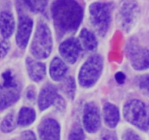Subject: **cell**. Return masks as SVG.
<instances>
[{"mask_svg": "<svg viewBox=\"0 0 149 140\" xmlns=\"http://www.w3.org/2000/svg\"><path fill=\"white\" fill-rule=\"evenodd\" d=\"M20 140H36V138L33 132L31 131H26L21 134Z\"/></svg>", "mask_w": 149, "mask_h": 140, "instance_id": "obj_28", "label": "cell"}, {"mask_svg": "<svg viewBox=\"0 0 149 140\" xmlns=\"http://www.w3.org/2000/svg\"><path fill=\"white\" fill-rule=\"evenodd\" d=\"M16 123H17V122H16V119L14 114L10 113L3 119L1 125H0V128L3 132L9 133V132H13L15 129Z\"/></svg>", "mask_w": 149, "mask_h": 140, "instance_id": "obj_21", "label": "cell"}, {"mask_svg": "<svg viewBox=\"0 0 149 140\" xmlns=\"http://www.w3.org/2000/svg\"><path fill=\"white\" fill-rule=\"evenodd\" d=\"M103 68V60L98 55L89 58L80 70L79 81L81 86L90 87L94 85L98 79Z\"/></svg>", "mask_w": 149, "mask_h": 140, "instance_id": "obj_6", "label": "cell"}, {"mask_svg": "<svg viewBox=\"0 0 149 140\" xmlns=\"http://www.w3.org/2000/svg\"><path fill=\"white\" fill-rule=\"evenodd\" d=\"M137 85L144 94L149 97V74L139 77L137 80Z\"/></svg>", "mask_w": 149, "mask_h": 140, "instance_id": "obj_24", "label": "cell"}, {"mask_svg": "<svg viewBox=\"0 0 149 140\" xmlns=\"http://www.w3.org/2000/svg\"><path fill=\"white\" fill-rule=\"evenodd\" d=\"M90 20L100 36L106 35L111 20L110 6L104 3H94L90 7Z\"/></svg>", "mask_w": 149, "mask_h": 140, "instance_id": "obj_5", "label": "cell"}, {"mask_svg": "<svg viewBox=\"0 0 149 140\" xmlns=\"http://www.w3.org/2000/svg\"><path fill=\"white\" fill-rule=\"evenodd\" d=\"M20 85L10 71L1 76L0 82V110L7 108L17 102L20 92Z\"/></svg>", "mask_w": 149, "mask_h": 140, "instance_id": "obj_3", "label": "cell"}, {"mask_svg": "<svg viewBox=\"0 0 149 140\" xmlns=\"http://www.w3.org/2000/svg\"><path fill=\"white\" fill-rule=\"evenodd\" d=\"M40 140H61V128L54 119L42 121L39 126Z\"/></svg>", "mask_w": 149, "mask_h": 140, "instance_id": "obj_11", "label": "cell"}, {"mask_svg": "<svg viewBox=\"0 0 149 140\" xmlns=\"http://www.w3.org/2000/svg\"><path fill=\"white\" fill-rule=\"evenodd\" d=\"M127 121L142 131L149 129V107L141 100H133L128 102L123 110Z\"/></svg>", "mask_w": 149, "mask_h": 140, "instance_id": "obj_2", "label": "cell"}, {"mask_svg": "<svg viewBox=\"0 0 149 140\" xmlns=\"http://www.w3.org/2000/svg\"><path fill=\"white\" fill-rule=\"evenodd\" d=\"M52 47V40L50 30L45 23H40L36 28L31 50L37 59H45L50 54Z\"/></svg>", "mask_w": 149, "mask_h": 140, "instance_id": "obj_4", "label": "cell"}, {"mask_svg": "<svg viewBox=\"0 0 149 140\" xmlns=\"http://www.w3.org/2000/svg\"><path fill=\"white\" fill-rule=\"evenodd\" d=\"M84 134L79 124H75L71 129L68 135V140H84Z\"/></svg>", "mask_w": 149, "mask_h": 140, "instance_id": "obj_23", "label": "cell"}, {"mask_svg": "<svg viewBox=\"0 0 149 140\" xmlns=\"http://www.w3.org/2000/svg\"><path fill=\"white\" fill-rule=\"evenodd\" d=\"M100 140H117V137L114 132L110 131H104L100 137Z\"/></svg>", "mask_w": 149, "mask_h": 140, "instance_id": "obj_27", "label": "cell"}, {"mask_svg": "<svg viewBox=\"0 0 149 140\" xmlns=\"http://www.w3.org/2000/svg\"><path fill=\"white\" fill-rule=\"evenodd\" d=\"M103 117L106 124L110 128L116 127L119 121V112L111 103H106L103 107Z\"/></svg>", "mask_w": 149, "mask_h": 140, "instance_id": "obj_16", "label": "cell"}, {"mask_svg": "<svg viewBox=\"0 0 149 140\" xmlns=\"http://www.w3.org/2000/svg\"><path fill=\"white\" fill-rule=\"evenodd\" d=\"M139 12V6L135 0H122L118 10L121 27L126 31L130 30L137 21Z\"/></svg>", "mask_w": 149, "mask_h": 140, "instance_id": "obj_7", "label": "cell"}, {"mask_svg": "<svg viewBox=\"0 0 149 140\" xmlns=\"http://www.w3.org/2000/svg\"><path fill=\"white\" fill-rule=\"evenodd\" d=\"M30 11L38 12L44 10L47 4V0H19Z\"/></svg>", "mask_w": 149, "mask_h": 140, "instance_id": "obj_20", "label": "cell"}, {"mask_svg": "<svg viewBox=\"0 0 149 140\" xmlns=\"http://www.w3.org/2000/svg\"><path fill=\"white\" fill-rule=\"evenodd\" d=\"M27 98L29 99V100H33V99L35 98V92L33 91V90L31 89H29L27 91Z\"/></svg>", "mask_w": 149, "mask_h": 140, "instance_id": "obj_30", "label": "cell"}, {"mask_svg": "<svg viewBox=\"0 0 149 140\" xmlns=\"http://www.w3.org/2000/svg\"><path fill=\"white\" fill-rule=\"evenodd\" d=\"M15 19L11 12L8 11L0 12V32L4 39L12 36L15 30Z\"/></svg>", "mask_w": 149, "mask_h": 140, "instance_id": "obj_14", "label": "cell"}, {"mask_svg": "<svg viewBox=\"0 0 149 140\" xmlns=\"http://www.w3.org/2000/svg\"><path fill=\"white\" fill-rule=\"evenodd\" d=\"M66 71V65L60 58H55L52 60L49 66V73L52 79L60 81L64 76Z\"/></svg>", "mask_w": 149, "mask_h": 140, "instance_id": "obj_17", "label": "cell"}, {"mask_svg": "<svg viewBox=\"0 0 149 140\" xmlns=\"http://www.w3.org/2000/svg\"><path fill=\"white\" fill-rule=\"evenodd\" d=\"M81 44L86 50L89 52H93L97 48V40L94 34L89 31L87 29L84 28L81 30L79 35Z\"/></svg>", "mask_w": 149, "mask_h": 140, "instance_id": "obj_18", "label": "cell"}, {"mask_svg": "<svg viewBox=\"0 0 149 140\" xmlns=\"http://www.w3.org/2000/svg\"><path fill=\"white\" fill-rule=\"evenodd\" d=\"M33 28V21L27 16H21L17 26L16 42L19 47L24 49L27 46L29 37Z\"/></svg>", "mask_w": 149, "mask_h": 140, "instance_id": "obj_12", "label": "cell"}, {"mask_svg": "<svg viewBox=\"0 0 149 140\" xmlns=\"http://www.w3.org/2000/svg\"><path fill=\"white\" fill-rule=\"evenodd\" d=\"M36 119L35 111L29 107H23L20 109L17 118V123L22 126L31 124Z\"/></svg>", "mask_w": 149, "mask_h": 140, "instance_id": "obj_19", "label": "cell"}, {"mask_svg": "<svg viewBox=\"0 0 149 140\" xmlns=\"http://www.w3.org/2000/svg\"><path fill=\"white\" fill-rule=\"evenodd\" d=\"M76 85L74 80L71 77L67 78L63 85V90L67 96L70 98H73L75 93Z\"/></svg>", "mask_w": 149, "mask_h": 140, "instance_id": "obj_22", "label": "cell"}, {"mask_svg": "<svg viewBox=\"0 0 149 140\" xmlns=\"http://www.w3.org/2000/svg\"><path fill=\"white\" fill-rule=\"evenodd\" d=\"M115 78H116V81H117L119 84H123V83L125 82L126 76H125V75L123 73L119 72L116 74V76H115Z\"/></svg>", "mask_w": 149, "mask_h": 140, "instance_id": "obj_29", "label": "cell"}, {"mask_svg": "<svg viewBox=\"0 0 149 140\" xmlns=\"http://www.w3.org/2000/svg\"><path fill=\"white\" fill-rule=\"evenodd\" d=\"M123 140H141V139L135 132L128 130L124 134Z\"/></svg>", "mask_w": 149, "mask_h": 140, "instance_id": "obj_26", "label": "cell"}, {"mask_svg": "<svg viewBox=\"0 0 149 140\" xmlns=\"http://www.w3.org/2000/svg\"><path fill=\"white\" fill-rule=\"evenodd\" d=\"M26 65L29 75L32 80L39 81L43 79L46 73V69L43 63L33 60L31 58H27Z\"/></svg>", "mask_w": 149, "mask_h": 140, "instance_id": "obj_15", "label": "cell"}, {"mask_svg": "<svg viewBox=\"0 0 149 140\" xmlns=\"http://www.w3.org/2000/svg\"><path fill=\"white\" fill-rule=\"evenodd\" d=\"M59 50L63 59L68 63L73 64L79 58L81 52V44L74 38L68 39L61 44Z\"/></svg>", "mask_w": 149, "mask_h": 140, "instance_id": "obj_10", "label": "cell"}, {"mask_svg": "<svg viewBox=\"0 0 149 140\" xmlns=\"http://www.w3.org/2000/svg\"><path fill=\"white\" fill-rule=\"evenodd\" d=\"M58 94L55 88L52 86L48 85L44 87L41 91L38 100V104L40 110L47 109L52 104L56 101Z\"/></svg>", "mask_w": 149, "mask_h": 140, "instance_id": "obj_13", "label": "cell"}, {"mask_svg": "<svg viewBox=\"0 0 149 140\" xmlns=\"http://www.w3.org/2000/svg\"><path fill=\"white\" fill-rule=\"evenodd\" d=\"M129 56L131 64L135 70L149 68V50L136 45H130L129 48Z\"/></svg>", "mask_w": 149, "mask_h": 140, "instance_id": "obj_9", "label": "cell"}, {"mask_svg": "<svg viewBox=\"0 0 149 140\" xmlns=\"http://www.w3.org/2000/svg\"><path fill=\"white\" fill-rule=\"evenodd\" d=\"M83 124L89 133H95L100 126L99 110L94 103H87L85 105L83 116Z\"/></svg>", "mask_w": 149, "mask_h": 140, "instance_id": "obj_8", "label": "cell"}, {"mask_svg": "<svg viewBox=\"0 0 149 140\" xmlns=\"http://www.w3.org/2000/svg\"><path fill=\"white\" fill-rule=\"evenodd\" d=\"M54 23L64 35L77 30L82 19V10L75 0H56L52 7Z\"/></svg>", "mask_w": 149, "mask_h": 140, "instance_id": "obj_1", "label": "cell"}, {"mask_svg": "<svg viewBox=\"0 0 149 140\" xmlns=\"http://www.w3.org/2000/svg\"><path fill=\"white\" fill-rule=\"evenodd\" d=\"M10 49V44L6 40L0 41V58H3L6 55Z\"/></svg>", "mask_w": 149, "mask_h": 140, "instance_id": "obj_25", "label": "cell"}]
</instances>
